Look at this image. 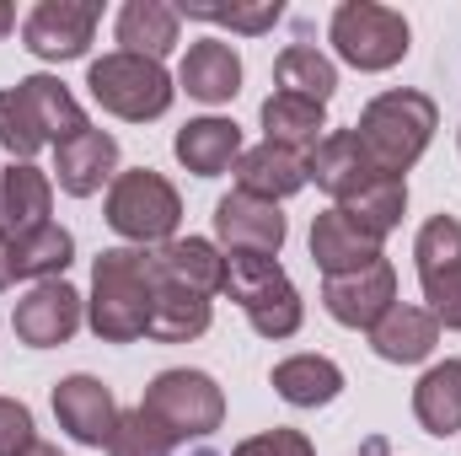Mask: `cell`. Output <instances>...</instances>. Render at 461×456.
I'll return each instance as SVG.
<instances>
[{"instance_id": "6da1fadb", "label": "cell", "mask_w": 461, "mask_h": 456, "mask_svg": "<svg viewBox=\"0 0 461 456\" xmlns=\"http://www.w3.org/2000/svg\"><path fill=\"white\" fill-rule=\"evenodd\" d=\"M156 301V252L145 247H108L92 263V301L86 323L103 343H134L150 328Z\"/></svg>"}, {"instance_id": "7a4b0ae2", "label": "cell", "mask_w": 461, "mask_h": 456, "mask_svg": "<svg viewBox=\"0 0 461 456\" xmlns=\"http://www.w3.org/2000/svg\"><path fill=\"white\" fill-rule=\"evenodd\" d=\"M81 129H92L86 108L70 97L59 76H27L0 92V145L16 161H32L43 145H65Z\"/></svg>"}, {"instance_id": "3957f363", "label": "cell", "mask_w": 461, "mask_h": 456, "mask_svg": "<svg viewBox=\"0 0 461 456\" xmlns=\"http://www.w3.org/2000/svg\"><path fill=\"white\" fill-rule=\"evenodd\" d=\"M435 129H440V108L424 92H381L354 123L370 167L386 178H408V167L429 150Z\"/></svg>"}, {"instance_id": "277c9868", "label": "cell", "mask_w": 461, "mask_h": 456, "mask_svg": "<svg viewBox=\"0 0 461 456\" xmlns=\"http://www.w3.org/2000/svg\"><path fill=\"white\" fill-rule=\"evenodd\" d=\"M226 296L247 312L252 333L263 339H295L301 333V290L279 269V258H252V252H226Z\"/></svg>"}, {"instance_id": "5b68a950", "label": "cell", "mask_w": 461, "mask_h": 456, "mask_svg": "<svg viewBox=\"0 0 461 456\" xmlns=\"http://www.w3.org/2000/svg\"><path fill=\"white\" fill-rule=\"evenodd\" d=\"M86 87H92V103H97L103 114L129 118V123L161 118L172 108V97H177V87H172V76L161 70V59H140V54H123V49L92 59Z\"/></svg>"}, {"instance_id": "8992f818", "label": "cell", "mask_w": 461, "mask_h": 456, "mask_svg": "<svg viewBox=\"0 0 461 456\" xmlns=\"http://www.w3.org/2000/svg\"><path fill=\"white\" fill-rule=\"evenodd\" d=\"M183 221V199L177 188L150 172V167H134V172H118L113 188H108V226L134 242V247H167L172 231Z\"/></svg>"}, {"instance_id": "52a82bcc", "label": "cell", "mask_w": 461, "mask_h": 456, "mask_svg": "<svg viewBox=\"0 0 461 456\" xmlns=\"http://www.w3.org/2000/svg\"><path fill=\"white\" fill-rule=\"evenodd\" d=\"M172 441H210L226 424V392L204 370H161L140 403Z\"/></svg>"}, {"instance_id": "ba28073f", "label": "cell", "mask_w": 461, "mask_h": 456, "mask_svg": "<svg viewBox=\"0 0 461 456\" xmlns=\"http://www.w3.org/2000/svg\"><path fill=\"white\" fill-rule=\"evenodd\" d=\"M328 38H333V49H339L344 65L375 76V70L402 65L413 32H408V16L392 11V5H375V0H344V5L333 11Z\"/></svg>"}, {"instance_id": "9c48e42d", "label": "cell", "mask_w": 461, "mask_h": 456, "mask_svg": "<svg viewBox=\"0 0 461 456\" xmlns=\"http://www.w3.org/2000/svg\"><path fill=\"white\" fill-rule=\"evenodd\" d=\"M413 258H419V285H424V301H429L435 323L461 333V221L456 215L424 221L419 242H413Z\"/></svg>"}, {"instance_id": "30bf717a", "label": "cell", "mask_w": 461, "mask_h": 456, "mask_svg": "<svg viewBox=\"0 0 461 456\" xmlns=\"http://www.w3.org/2000/svg\"><path fill=\"white\" fill-rule=\"evenodd\" d=\"M97 22H103V5L92 0H38L22 22V43L38 59H81Z\"/></svg>"}, {"instance_id": "8fae6325", "label": "cell", "mask_w": 461, "mask_h": 456, "mask_svg": "<svg viewBox=\"0 0 461 456\" xmlns=\"http://www.w3.org/2000/svg\"><path fill=\"white\" fill-rule=\"evenodd\" d=\"M322 306L339 328H375L392 306H397V269L386 258H375L370 269H354L339 279H322Z\"/></svg>"}, {"instance_id": "7c38bea8", "label": "cell", "mask_w": 461, "mask_h": 456, "mask_svg": "<svg viewBox=\"0 0 461 456\" xmlns=\"http://www.w3.org/2000/svg\"><path fill=\"white\" fill-rule=\"evenodd\" d=\"M11 328L27 349H54V343H70L81 328V290H70L65 279H43L32 285L16 312H11Z\"/></svg>"}, {"instance_id": "4fadbf2b", "label": "cell", "mask_w": 461, "mask_h": 456, "mask_svg": "<svg viewBox=\"0 0 461 456\" xmlns=\"http://www.w3.org/2000/svg\"><path fill=\"white\" fill-rule=\"evenodd\" d=\"M215 236L226 242V252H252V258H279L285 247V215L279 205L268 199H252V194H226L215 205Z\"/></svg>"}, {"instance_id": "5bb4252c", "label": "cell", "mask_w": 461, "mask_h": 456, "mask_svg": "<svg viewBox=\"0 0 461 456\" xmlns=\"http://www.w3.org/2000/svg\"><path fill=\"white\" fill-rule=\"evenodd\" d=\"M54 419L81 446H108L118 430V403L97 376H65L54 387Z\"/></svg>"}, {"instance_id": "9a60e30c", "label": "cell", "mask_w": 461, "mask_h": 456, "mask_svg": "<svg viewBox=\"0 0 461 456\" xmlns=\"http://www.w3.org/2000/svg\"><path fill=\"white\" fill-rule=\"evenodd\" d=\"M306 167H312V183H317L333 205H348L359 188H370V183L381 178V172L370 167V156H365V145H359L354 129H328L322 145L306 156Z\"/></svg>"}, {"instance_id": "2e32d148", "label": "cell", "mask_w": 461, "mask_h": 456, "mask_svg": "<svg viewBox=\"0 0 461 456\" xmlns=\"http://www.w3.org/2000/svg\"><path fill=\"white\" fill-rule=\"evenodd\" d=\"M312 183V167H306V156L301 150H285V145H252V150H241L236 156V194H252V199H268V205H279V199H290V194H301Z\"/></svg>"}, {"instance_id": "e0dca14e", "label": "cell", "mask_w": 461, "mask_h": 456, "mask_svg": "<svg viewBox=\"0 0 461 456\" xmlns=\"http://www.w3.org/2000/svg\"><path fill=\"white\" fill-rule=\"evenodd\" d=\"M118 172V140L108 129H81L76 140L54 145V178L70 199H92Z\"/></svg>"}, {"instance_id": "ac0fdd59", "label": "cell", "mask_w": 461, "mask_h": 456, "mask_svg": "<svg viewBox=\"0 0 461 456\" xmlns=\"http://www.w3.org/2000/svg\"><path fill=\"white\" fill-rule=\"evenodd\" d=\"M375 258H381V242H375L370 231L354 226L339 205H333V210H322V215L312 221V263H317L328 279L354 274V269H370Z\"/></svg>"}, {"instance_id": "d6986e66", "label": "cell", "mask_w": 461, "mask_h": 456, "mask_svg": "<svg viewBox=\"0 0 461 456\" xmlns=\"http://www.w3.org/2000/svg\"><path fill=\"white\" fill-rule=\"evenodd\" d=\"M210 296H199V290H188V285H177V279H167L161 269H156V301H150V328H145V339L156 343H188L199 339V333H210Z\"/></svg>"}, {"instance_id": "ffe728a7", "label": "cell", "mask_w": 461, "mask_h": 456, "mask_svg": "<svg viewBox=\"0 0 461 456\" xmlns=\"http://www.w3.org/2000/svg\"><path fill=\"white\" fill-rule=\"evenodd\" d=\"M49 210H54L49 172H38L32 161H11L0 172V231L5 236H22V231L49 226Z\"/></svg>"}, {"instance_id": "44dd1931", "label": "cell", "mask_w": 461, "mask_h": 456, "mask_svg": "<svg viewBox=\"0 0 461 456\" xmlns=\"http://www.w3.org/2000/svg\"><path fill=\"white\" fill-rule=\"evenodd\" d=\"M435 343H440V323H435V312H424V306H402V301L370 328V349H375L386 365H419V360L435 354Z\"/></svg>"}, {"instance_id": "7402d4cb", "label": "cell", "mask_w": 461, "mask_h": 456, "mask_svg": "<svg viewBox=\"0 0 461 456\" xmlns=\"http://www.w3.org/2000/svg\"><path fill=\"white\" fill-rule=\"evenodd\" d=\"M177 81H183V92L188 97H199V103H230L236 92H241V59H236V49L221 43V38H204V43H194L188 54H183V70H177Z\"/></svg>"}, {"instance_id": "603a6c76", "label": "cell", "mask_w": 461, "mask_h": 456, "mask_svg": "<svg viewBox=\"0 0 461 456\" xmlns=\"http://www.w3.org/2000/svg\"><path fill=\"white\" fill-rule=\"evenodd\" d=\"M172 150H177V161L194 178H221L226 167H236V156H241V129L230 118H194V123L177 129Z\"/></svg>"}, {"instance_id": "cb8c5ba5", "label": "cell", "mask_w": 461, "mask_h": 456, "mask_svg": "<svg viewBox=\"0 0 461 456\" xmlns=\"http://www.w3.org/2000/svg\"><path fill=\"white\" fill-rule=\"evenodd\" d=\"M5 252H11V279H59L70 263H76V236L65 226H38L22 231V236H5Z\"/></svg>"}, {"instance_id": "d4e9b609", "label": "cell", "mask_w": 461, "mask_h": 456, "mask_svg": "<svg viewBox=\"0 0 461 456\" xmlns=\"http://www.w3.org/2000/svg\"><path fill=\"white\" fill-rule=\"evenodd\" d=\"M156 269H161L167 279L199 290V296H221V290H226V258H221V247L204 242V236H172V242L156 252Z\"/></svg>"}, {"instance_id": "484cf974", "label": "cell", "mask_w": 461, "mask_h": 456, "mask_svg": "<svg viewBox=\"0 0 461 456\" xmlns=\"http://www.w3.org/2000/svg\"><path fill=\"white\" fill-rule=\"evenodd\" d=\"M274 392L290 408H322L344 392V370L328 354H290L274 365Z\"/></svg>"}, {"instance_id": "4316f807", "label": "cell", "mask_w": 461, "mask_h": 456, "mask_svg": "<svg viewBox=\"0 0 461 456\" xmlns=\"http://www.w3.org/2000/svg\"><path fill=\"white\" fill-rule=\"evenodd\" d=\"M177 11L167 0H129L118 11V43L123 54H140V59H161L177 49Z\"/></svg>"}, {"instance_id": "83f0119b", "label": "cell", "mask_w": 461, "mask_h": 456, "mask_svg": "<svg viewBox=\"0 0 461 456\" xmlns=\"http://www.w3.org/2000/svg\"><path fill=\"white\" fill-rule=\"evenodd\" d=\"M413 414H419V424L429 430V435H440V441H451L461 430V360H440V365H429L424 376H419V387H413Z\"/></svg>"}, {"instance_id": "f1b7e54d", "label": "cell", "mask_w": 461, "mask_h": 456, "mask_svg": "<svg viewBox=\"0 0 461 456\" xmlns=\"http://www.w3.org/2000/svg\"><path fill=\"white\" fill-rule=\"evenodd\" d=\"M322 129H328V108H322V103L285 97V92H274V97L263 103V134H268V145H285V150L312 156V150L322 145Z\"/></svg>"}, {"instance_id": "f546056e", "label": "cell", "mask_w": 461, "mask_h": 456, "mask_svg": "<svg viewBox=\"0 0 461 456\" xmlns=\"http://www.w3.org/2000/svg\"><path fill=\"white\" fill-rule=\"evenodd\" d=\"M274 81H279L285 97H306V103H322V108H328V97L339 92L333 59H328L322 49H312V43H290V49L274 59Z\"/></svg>"}, {"instance_id": "4dcf8cb0", "label": "cell", "mask_w": 461, "mask_h": 456, "mask_svg": "<svg viewBox=\"0 0 461 456\" xmlns=\"http://www.w3.org/2000/svg\"><path fill=\"white\" fill-rule=\"evenodd\" d=\"M348 221L359 231H370L375 242H386L392 231H397V221H402V210H408V178H375L370 188H359L348 205H339Z\"/></svg>"}, {"instance_id": "1f68e13d", "label": "cell", "mask_w": 461, "mask_h": 456, "mask_svg": "<svg viewBox=\"0 0 461 456\" xmlns=\"http://www.w3.org/2000/svg\"><path fill=\"white\" fill-rule=\"evenodd\" d=\"M172 435L145 414V408H129V414H118V430L113 441H108V456H172Z\"/></svg>"}, {"instance_id": "d6a6232c", "label": "cell", "mask_w": 461, "mask_h": 456, "mask_svg": "<svg viewBox=\"0 0 461 456\" xmlns=\"http://www.w3.org/2000/svg\"><path fill=\"white\" fill-rule=\"evenodd\" d=\"M177 16H199V22H215V27H230V32H268L279 22V0L252 5V11H241V5H194L188 0Z\"/></svg>"}, {"instance_id": "836d02e7", "label": "cell", "mask_w": 461, "mask_h": 456, "mask_svg": "<svg viewBox=\"0 0 461 456\" xmlns=\"http://www.w3.org/2000/svg\"><path fill=\"white\" fill-rule=\"evenodd\" d=\"M27 446H38L32 408L16 403V397H0V456H22Z\"/></svg>"}, {"instance_id": "e575fe53", "label": "cell", "mask_w": 461, "mask_h": 456, "mask_svg": "<svg viewBox=\"0 0 461 456\" xmlns=\"http://www.w3.org/2000/svg\"><path fill=\"white\" fill-rule=\"evenodd\" d=\"M230 456H317V451H312V441L301 430H263V435L241 441Z\"/></svg>"}, {"instance_id": "d590c367", "label": "cell", "mask_w": 461, "mask_h": 456, "mask_svg": "<svg viewBox=\"0 0 461 456\" xmlns=\"http://www.w3.org/2000/svg\"><path fill=\"white\" fill-rule=\"evenodd\" d=\"M11 285V252H5V231H0V290Z\"/></svg>"}, {"instance_id": "8d00e7d4", "label": "cell", "mask_w": 461, "mask_h": 456, "mask_svg": "<svg viewBox=\"0 0 461 456\" xmlns=\"http://www.w3.org/2000/svg\"><path fill=\"white\" fill-rule=\"evenodd\" d=\"M11 27H16V11H11V5H5V0H0V38H5V32H11Z\"/></svg>"}, {"instance_id": "74e56055", "label": "cell", "mask_w": 461, "mask_h": 456, "mask_svg": "<svg viewBox=\"0 0 461 456\" xmlns=\"http://www.w3.org/2000/svg\"><path fill=\"white\" fill-rule=\"evenodd\" d=\"M22 456H65V451H59V446H49V441H38V446H27Z\"/></svg>"}, {"instance_id": "f35d334b", "label": "cell", "mask_w": 461, "mask_h": 456, "mask_svg": "<svg viewBox=\"0 0 461 456\" xmlns=\"http://www.w3.org/2000/svg\"><path fill=\"white\" fill-rule=\"evenodd\" d=\"M365 456H386V446H381V441H370V446H365Z\"/></svg>"}]
</instances>
